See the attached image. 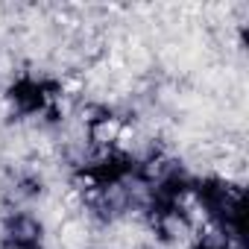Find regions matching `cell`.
<instances>
[{
  "label": "cell",
  "mask_w": 249,
  "mask_h": 249,
  "mask_svg": "<svg viewBox=\"0 0 249 249\" xmlns=\"http://www.w3.org/2000/svg\"><path fill=\"white\" fill-rule=\"evenodd\" d=\"M117 132H120L117 123L114 120H106V123H100V129H97V141H114Z\"/></svg>",
  "instance_id": "6da1fadb"
},
{
  "label": "cell",
  "mask_w": 249,
  "mask_h": 249,
  "mask_svg": "<svg viewBox=\"0 0 249 249\" xmlns=\"http://www.w3.org/2000/svg\"><path fill=\"white\" fill-rule=\"evenodd\" d=\"M129 138H132V129H129V126H123V129L117 132V141H120V144H126Z\"/></svg>",
  "instance_id": "7a4b0ae2"
}]
</instances>
